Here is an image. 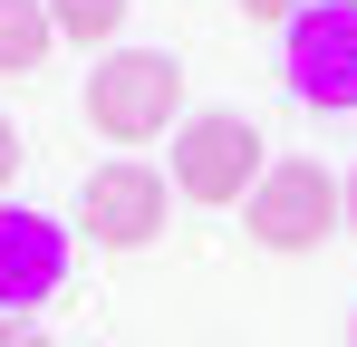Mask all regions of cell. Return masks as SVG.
<instances>
[{
    "mask_svg": "<svg viewBox=\"0 0 357 347\" xmlns=\"http://www.w3.org/2000/svg\"><path fill=\"white\" fill-rule=\"evenodd\" d=\"M49 29L77 39V49H107V39L126 29V0H49Z\"/></svg>",
    "mask_w": 357,
    "mask_h": 347,
    "instance_id": "obj_8",
    "label": "cell"
},
{
    "mask_svg": "<svg viewBox=\"0 0 357 347\" xmlns=\"http://www.w3.org/2000/svg\"><path fill=\"white\" fill-rule=\"evenodd\" d=\"M10 183H20V125L0 116V193H10Z\"/></svg>",
    "mask_w": 357,
    "mask_h": 347,
    "instance_id": "obj_10",
    "label": "cell"
},
{
    "mask_svg": "<svg viewBox=\"0 0 357 347\" xmlns=\"http://www.w3.org/2000/svg\"><path fill=\"white\" fill-rule=\"evenodd\" d=\"M338 213H348V231H357V164L338 174Z\"/></svg>",
    "mask_w": 357,
    "mask_h": 347,
    "instance_id": "obj_12",
    "label": "cell"
},
{
    "mask_svg": "<svg viewBox=\"0 0 357 347\" xmlns=\"http://www.w3.org/2000/svg\"><path fill=\"white\" fill-rule=\"evenodd\" d=\"M59 289H68V222L0 203V318H29Z\"/></svg>",
    "mask_w": 357,
    "mask_h": 347,
    "instance_id": "obj_6",
    "label": "cell"
},
{
    "mask_svg": "<svg viewBox=\"0 0 357 347\" xmlns=\"http://www.w3.org/2000/svg\"><path fill=\"white\" fill-rule=\"evenodd\" d=\"M271 174V145H261V125L232 107H203L174 125V164H165V183H174L183 203H213V213H232V203H251V183Z\"/></svg>",
    "mask_w": 357,
    "mask_h": 347,
    "instance_id": "obj_2",
    "label": "cell"
},
{
    "mask_svg": "<svg viewBox=\"0 0 357 347\" xmlns=\"http://www.w3.org/2000/svg\"><path fill=\"white\" fill-rule=\"evenodd\" d=\"M87 125L107 135V145H155V135H174L183 125V58L174 49H116L97 58V77H87Z\"/></svg>",
    "mask_w": 357,
    "mask_h": 347,
    "instance_id": "obj_1",
    "label": "cell"
},
{
    "mask_svg": "<svg viewBox=\"0 0 357 347\" xmlns=\"http://www.w3.org/2000/svg\"><path fill=\"white\" fill-rule=\"evenodd\" d=\"M49 49H59V29H49V0H0V77H29Z\"/></svg>",
    "mask_w": 357,
    "mask_h": 347,
    "instance_id": "obj_7",
    "label": "cell"
},
{
    "mask_svg": "<svg viewBox=\"0 0 357 347\" xmlns=\"http://www.w3.org/2000/svg\"><path fill=\"white\" fill-rule=\"evenodd\" d=\"M165 213H174V183L155 164H135V155H116V164H97L77 183V231L97 251H145L165 231Z\"/></svg>",
    "mask_w": 357,
    "mask_h": 347,
    "instance_id": "obj_5",
    "label": "cell"
},
{
    "mask_svg": "<svg viewBox=\"0 0 357 347\" xmlns=\"http://www.w3.org/2000/svg\"><path fill=\"white\" fill-rule=\"evenodd\" d=\"M241 231L261 241V251H319L328 231H348V213H338V174L309 164V155H280V164L251 183V203H241Z\"/></svg>",
    "mask_w": 357,
    "mask_h": 347,
    "instance_id": "obj_3",
    "label": "cell"
},
{
    "mask_svg": "<svg viewBox=\"0 0 357 347\" xmlns=\"http://www.w3.org/2000/svg\"><path fill=\"white\" fill-rule=\"evenodd\" d=\"M241 10H251V20H271V29H290V20L309 10V0H241Z\"/></svg>",
    "mask_w": 357,
    "mask_h": 347,
    "instance_id": "obj_9",
    "label": "cell"
},
{
    "mask_svg": "<svg viewBox=\"0 0 357 347\" xmlns=\"http://www.w3.org/2000/svg\"><path fill=\"white\" fill-rule=\"evenodd\" d=\"M0 347H49V338H39L29 318H0Z\"/></svg>",
    "mask_w": 357,
    "mask_h": 347,
    "instance_id": "obj_11",
    "label": "cell"
},
{
    "mask_svg": "<svg viewBox=\"0 0 357 347\" xmlns=\"http://www.w3.org/2000/svg\"><path fill=\"white\" fill-rule=\"evenodd\" d=\"M348 347H357V318H348Z\"/></svg>",
    "mask_w": 357,
    "mask_h": 347,
    "instance_id": "obj_13",
    "label": "cell"
},
{
    "mask_svg": "<svg viewBox=\"0 0 357 347\" xmlns=\"http://www.w3.org/2000/svg\"><path fill=\"white\" fill-rule=\"evenodd\" d=\"M280 87L319 116H357V0H309L280 39Z\"/></svg>",
    "mask_w": 357,
    "mask_h": 347,
    "instance_id": "obj_4",
    "label": "cell"
}]
</instances>
